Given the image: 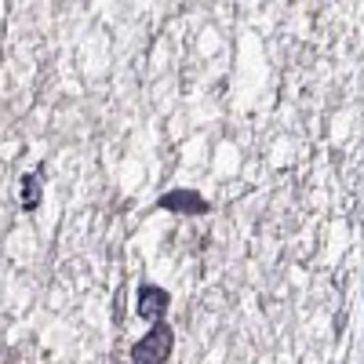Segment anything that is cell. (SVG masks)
<instances>
[{"label": "cell", "instance_id": "3", "mask_svg": "<svg viewBox=\"0 0 364 364\" xmlns=\"http://www.w3.org/2000/svg\"><path fill=\"white\" fill-rule=\"evenodd\" d=\"M157 208L164 211H175V215H204L208 211V200L197 193V190H171L157 200Z\"/></svg>", "mask_w": 364, "mask_h": 364}, {"label": "cell", "instance_id": "1", "mask_svg": "<svg viewBox=\"0 0 364 364\" xmlns=\"http://www.w3.org/2000/svg\"><path fill=\"white\" fill-rule=\"evenodd\" d=\"M171 350H175V328L161 321L146 328V336L132 346V364H168Z\"/></svg>", "mask_w": 364, "mask_h": 364}, {"label": "cell", "instance_id": "2", "mask_svg": "<svg viewBox=\"0 0 364 364\" xmlns=\"http://www.w3.org/2000/svg\"><path fill=\"white\" fill-rule=\"evenodd\" d=\"M135 310H139L142 321L161 324L164 314L171 310V295H168L161 284H142V288H139V299H135Z\"/></svg>", "mask_w": 364, "mask_h": 364}, {"label": "cell", "instance_id": "4", "mask_svg": "<svg viewBox=\"0 0 364 364\" xmlns=\"http://www.w3.org/2000/svg\"><path fill=\"white\" fill-rule=\"evenodd\" d=\"M41 204V175H26L22 178V208L33 211Z\"/></svg>", "mask_w": 364, "mask_h": 364}]
</instances>
